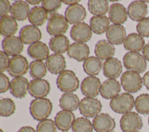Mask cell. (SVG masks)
I'll use <instances>...</instances> for the list:
<instances>
[{"mask_svg":"<svg viewBox=\"0 0 149 132\" xmlns=\"http://www.w3.org/2000/svg\"><path fill=\"white\" fill-rule=\"evenodd\" d=\"M57 127L52 119H47L40 121L37 125V132H57Z\"/></svg>","mask_w":149,"mask_h":132,"instance_id":"cell-41","label":"cell"},{"mask_svg":"<svg viewBox=\"0 0 149 132\" xmlns=\"http://www.w3.org/2000/svg\"><path fill=\"white\" fill-rule=\"evenodd\" d=\"M101 85L100 80L98 77L88 76L85 77L81 83V91L86 97L94 98L99 94Z\"/></svg>","mask_w":149,"mask_h":132,"instance_id":"cell-14","label":"cell"},{"mask_svg":"<svg viewBox=\"0 0 149 132\" xmlns=\"http://www.w3.org/2000/svg\"><path fill=\"white\" fill-rule=\"evenodd\" d=\"M144 46L145 41L143 37L136 33H132L127 35L123 42L124 48L129 52H139L143 50Z\"/></svg>","mask_w":149,"mask_h":132,"instance_id":"cell-27","label":"cell"},{"mask_svg":"<svg viewBox=\"0 0 149 132\" xmlns=\"http://www.w3.org/2000/svg\"><path fill=\"white\" fill-rule=\"evenodd\" d=\"M142 79L144 85H145L147 90L149 91V70L144 74Z\"/></svg>","mask_w":149,"mask_h":132,"instance_id":"cell-48","label":"cell"},{"mask_svg":"<svg viewBox=\"0 0 149 132\" xmlns=\"http://www.w3.org/2000/svg\"><path fill=\"white\" fill-rule=\"evenodd\" d=\"M58 88L64 92H73L79 87V80L72 70H65L61 73L56 79Z\"/></svg>","mask_w":149,"mask_h":132,"instance_id":"cell-3","label":"cell"},{"mask_svg":"<svg viewBox=\"0 0 149 132\" xmlns=\"http://www.w3.org/2000/svg\"><path fill=\"white\" fill-rule=\"evenodd\" d=\"M142 54L145 59L149 62V43L145 45L142 50Z\"/></svg>","mask_w":149,"mask_h":132,"instance_id":"cell-47","label":"cell"},{"mask_svg":"<svg viewBox=\"0 0 149 132\" xmlns=\"http://www.w3.org/2000/svg\"><path fill=\"white\" fill-rule=\"evenodd\" d=\"M75 119V115L72 111L62 110L56 113L54 122L59 130L67 131L72 128Z\"/></svg>","mask_w":149,"mask_h":132,"instance_id":"cell-24","label":"cell"},{"mask_svg":"<svg viewBox=\"0 0 149 132\" xmlns=\"http://www.w3.org/2000/svg\"><path fill=\"white\" fill-rule=\"evenodd\" d=\"M67 53L70 58L79 62H84L88 58L90 49L86 43L74 42L70 45Z\"/></svg>","mask_w":149,"mask_h":132,"instance_id":"cell-21","label":"cell"},{"mask_svg":"<svg viewBox=\"0 0 149 132\" xmlns=\"http://www.w3.org/2000/svg\"><path fill=\"white\" fill-rule=\"evenodd\" d=\"M127 10L120 3H113L109 8L108 18L113 24L121 25L127 19Z\"/></svg>","mask_w":149,"mask_h":132,"instance_id":"cell-20","label":"cell"},{"mask_svg":"<svg viewBox=\"0 0 149 132\" xmlns=\"http://www.w3.org/2000/svg\"><path fill=\"white\" fill-rule=\"evenodd\" d=\"M93 126L96 132H109L115 129L116 123L114 119L109 114L101 113L94 117Z\"/></svg>","mask_w":149,"mask_h":132,"instance_id":"cell-10","label":"cell"},{"mask_svg":"<svg viewBox=\"0 0 149 132\" xmlns=\"http://www.w3.org/2000/svg\"><path fill=\"white\" fill-rule=\"evenodd\" d=\"M10 81L9 77L3 73H0V92L3 93L10 89Z\"/></svg>","mask_w":149,"mask_h":132,"instance_id":"cell-45","label":"cell"},{"mask_svg":"<svg viewBox=\"0 0 149 132\" xmlns=\"http://www.w3.org/2000/svg\"><path fill=\"white\" fill-rule=\"evenodd\" d=\"M109 19L105 16H94L90 20V26L92 31L96 34L106 33L109 27Z\"/></svg>","mask_w":149,"mask_h":132,"instance_id":"cell-32","label":"cell"},{"mask_svg":"<svg viewBox=\"0 0 149 132\" xmlns=\"http://www.w3.org/2000/svg\"><path fill=\"white\" fill-rule=\"evenodd\" d=\"M102 65L100 59L97 56H90L83 64V70L89 76H95L99 74Z\"/></svg>","mask_w":149,"mask_h":132,"instance_id":"cell-35","label":"cell"},{"mask_svg":"<svg viewBox=\"0 0 149 132\" xmlns=\"http://www.w3.org/2000/svg\"><path fill=\"white\" fill-rule=\"evenodd\" d=\"M69 41L66 36L59 35L52 37L49 42V47L52 51L62 54L66 52L69 47Z\"/></svg>","mask_w":149,"mask_h":132,"instance_id":"cell-34","label":"cell"},{"mask_svg":"<svg viewBox=\"0 0 149 132\" xmlns=\"http://www.w3.org/2000/svg\"><path fill=\"white\" fill-rule=\"evenodd\" d=\"M26 2L28 3H30L31 5H38L40 4L42 1H40V0H27Z\"/></svg>","mask_w":149,"mask_h":132,"instance_id":"cell-51","label":"cell"},{"mask_svg":"<svg viewBox=\"0 0 149 132\" xmlns=\"http://www.w3.org/2000/svg\"><path fill=\"white\" fill-rule=\"evenodd\" d=\"M89 12L94 16H103L109 10V2L107 0H90L87 3Z\"/></svg>","mask_w":149,"mask_h":132,"instance_id":"cell-36","label":"cell"},{"mask_svg":"<svg viewBox=\"0 0 149 132\" xmlns=\"http://www.w3.org/2000/svg\"><path fill=\"white\" fill-rule=\"evenodd\" d=\"M10 59L9 55L3 51H0V72L3 73L6 70H8Z\"/></svg>","mask_w":149,"mask_h":132,"instance_id":"cell-44","label":"cell"},{"mask_svg":"<svg viewBox=\"0 0 149 132\" xmlns=\"http://www.w3.org/2000/svg\"><path fill=\"white\" fill-rule=\"evenodd\" d=\"M61 0H44L42 1V6L48 13H54L59 9L62 5Z\"/></svg>","mask_w":149,"mask_h":132,"instance_id":"cell-42","label":"cell"},{"mask_svg":"<svg viewBox=\"0 0 149 132\" xmlns=\"http://www.w3.org/2000/svg\"><path fill=\"white\" fill-rule=\"evenodd\" d=\"M87 13L84 6L79 3L69 6L65 10V17L70 24L82 22L86 17Z\"/></svg>","mask_w":149,"mask_h":132,"instance_id":"cell-18","label":"cell"},{"mask_svg":"<svg viewBox=\"0 0 149 132\" xmlns=\"http://www.w3.org/2000/svg\"><path fill=\"white\" fill-rule=\"evenodd\" d=\"M93 123L85 117H79L75 119L72 126L73 132H93Z\"/></svg>","mask_w":149,"mask_h":132,"instance_id":"cell-38","label":"cell"},{"mask_svg":"<svg viewBox=\"0 0 149 132\" xmlns=\"http://www.w3.org/2000/svg\"><path fill=\"white\" fill-rule=\"evenodd\" d=\"M66 17L62 15L52 13L48 21L47 31L51 35H63L68 29L69 24Z\"/></svg>","mask_w":149,"mask_h":132,"instance_id":"cell-6","label":"cell"},{"mask_svg":"<svg viewBox=\"0 0 149 132\" xmlns=\"http://www.w3.org/2000/svg\"><path fill=\"white\" fill-rule=\"evenodd\" d=\"M129 17L133 21L139 22L145 18L148 13V6L144 1H134L127 8Z\"/></svg>","mask_w":149,"mask_h":132,"instance_id":"cell-22","label":"cell"},{"mask_svg":"<svg viewBox=\"0 0 149 132\" xmlns=\"http://www.w3.org/2000/svg\"><path fill=\"white\" fill-rule=\"evenodd\" d=\"M62 132H67V131H62Z\"/></svg>","mask_w":149,"mask_h":132,"instance_id":"cell-55","label":"cell"},{"mask_svg":"<svg viewBox=\"0 0 149 132\" xmlns=\"http://www.w3.org/2000/svg\"><path fill=\"white\" fill-rule=\"evenodd\" d=\"M47 19L48 12L40 6H36L31 8L28 17L29 22L31 24L36 27L43 25Z\"/></svg>","mask_w":149,"mask_h":132,"instance_id":"cell-33","label":"cell"},{"mask_svg":"<svg viewBox=\"0 0 149 132\" xmlns=\"http://www.w3.org/2000/svg\"><path fill=\"white\" fill-rule=\"evenodd\" d=\"M16 110V105L14 101L8 98L0 99V115L3 117H9L12 115Z\"/></svg>","mask_w":149,"mask_h":132,"instance_id":"cell-40","label":"cell"},{"mask_svg":"<svg viewBox=\"0 0 149 132\" xmlns=\"http://www.w3.org/2000/svg\"><path fill=\"white\" fill-rule=\"evenodd\" d=\"M137 132H141V131H137Z\"/></svg>","mask_w":149,"mask_h":132,"instance_id":"cell-56","label":"cell"},{"mask_svg":"<svg viewBox=\"0 0 149 132\" xmlns=\"http://www.w3.org/2000/svg\"><path fill=\"white\" fill-rule=\"evenodd\" d=\"M134 107L136 111L142 115H149V94H141L135 99Z\"/></svg>","mask_w":149,"mask_h":132,"instance_id":"cell-39","label":"cell"},{"mask_svg":"<svg viewBox=\"0 0 149 132\" xmlns=\"http://www.w3.org/2000/svg\"><path fill=\"white\" fill-rule=\"evenodd\" d=\"M18 24L16 20L12 16L7 15L0 19V32L2 35L7 37L12 36L17 31Z\"/></svg>","mask_w":149,"mask_h":132,"instance_id":"cell-31","label":"cell"},{"mask_svg":"<svg viewBox=\"0 0 149 132\" xmlns=\"http://www.w3.org/2000/svg\"><path fill=\"white\" fill-rule=\"evenodd\" d=\"M47 72V68L42 61L34 60L29 65V73L30 76L34 79H42Z\"/></svg>","mask_w":149,"mask_h":132,"instance_id":"cell-37","label":"cell"},{"mask_svg":"<svg viewBox=\"0 0 149 132\" xmlns=\"http://www.w3.org/2000/svg\"><path fill=\"white\" fill-rule=\"evenodd\" d=\"M19 37L23 44L31 45L40 41L42 37V33L37 27L28 24L20 30Z\"/></svg>","mask_w":149,"mask_h":132,"instance_id":"cell-15","label":"cell"},{"mask_svg":"<svg viewBox=\"0 0 149 132\" xmlns=\"http://www.w3.org/2000/svg\"><path fill=\"white\" fill-rule=\"evenodd\" d=\"M29 55L35 60L43 61L49 56V50L46 44L38 41L29 45L27 49Z\"/></svg>","mask_w":149,"mask_h":132,"instance_id":"cell-26","label":"cell"},{"mask_svg":"<svg viewBox=\"0 0 149 132\" xmlns=\"http://www.w3.org/2000/svg\"><path fill=\"white\" fill-rule=\"evenodd\" d=\"M120 84L123 90L127 92L135 93L141 90L143 81L139 73L127 70L121 76Z\"/></svg>","mask_w":149,"mask_h":132,"instance_id":"cell-5","label":"cell"},{"mask_svg":"<svg viewBox=\"0 0 149 132\" xmlns=\"http://www.w3.org/2000/svg\"><path fill=\"white\" fill-rule=\"evenodd\" d=\"M105 33L108 41L112 44L116 45L123 43L127 37L125 27L119 24L111 25Z\"/></svg>","mask_w":149,"mask_h":132,"instance_id":"cell-25","label":"cell"},{"mask_svg":"<svg viewBox=\"0 0 149 132\" xmlns=\"http://www.w3.org/2000/svg\"><path fill=\"white\" fill-rule=\"evenodd\" d=\"M17 132H37V131L32 127L26 126L22 127Z\"/></svg>","mask_w":149,"mask_h":132,"instance_id":"cell-49","label":"cell"},{"mask_svg":"<svg viewBox=\"0 0 149 132\" xmlns=\"http://www.w3.org/2000/svg\"><path fill=\"white\" fill-rule=\"evenodd\" d=\"M29 83L23 76L15 77L10 81L9 90L11 94L16 98L22 99L25 97L29 91Z\"/></svg>","mask_w":149,"mask_h":132,"instance_id":"cell-23","label":"cell"},{"mask_svg":"<svg viewBox=\"0 0 149 132\" xmlns=\"http://www.w3.org/2000/svg\"><path fill=\"white\" fill-rule=\"evenodd\" d=\"M30 113L33 118L38 121L47 119L52 110L51 101L46 98H35L30 104Z\"/></svg>","mask_w":149,"mask_h":132,"instance_id":"cell-1","label":"cell"},{"mask_svg":"<svg viewBox=\"0 0 149 132\" xmlns=\"http://www.w3.org/2000/svg\"><path fill=\"white\" fill-rule=\"evenodd\" d=\"M143 126L142 118L135 112H127L120 119V127L123 132H137Z\"/></svg>","mask_w":149,"mask_h":132,"instance_id":"cell-7","label":"cell"},{"mask_svg":"<svg viewBox=\"0 0 149 132\" xmlns=\"http://www.w3.org/2000/svg\"><path fill=\"white\" fill-rule=\"evenodd\" d=\"M80 102L76 94L73 92H65L59 98V106L62 110L72 112L79 108Z\"/></svg>","mask_w":149,"mask_h":132,"instance_id":"cell-30","label":"cell"},{"mask_svg":"<svg viewBox=\"0 0 149 132\" xmlns=\"http://www.w3.org/2000/svg\"><path fill=\"white\" fill-rule=\"evenodd\" d=\"M28 60L23 55H19L10 58L8 72L13 77H22L27 72L29 69Z\"/></svg>","mask_w":149,"mask_h":132,"instance_id":"cell-9","label":"cell"},{"mask_svg":"<svg viewBox=\"0 0 149 132\" xmlns=\"http://www.w3.org/2000/svg\"><path fill=\"white\" fill-rule=\"evenodd\" d=\"M109 132H115V131H109Z\"/></svg>","mask_w":149,"mask_h":132,"instance_id":"cell-54","label":"cell"},{"mask_svg":"<svg viewBox=\"0 0 149 132\" xmlns=\"http://www.w3.org/2000/svg\"><path fill=\"white\" fill-rule=\"evenodd\" d=\"M92 30L90 26L84 22H80L74 24L70 30V35L76 42H86L92 36Z\"/></svg>","mask_w":149,"mask_h":132,"instance_id":"cell-11","label":"cell"},{"mask_svg":"<svg viewBox=\"0 0 149 132\" xmlns=\"http://www.w3.org/2000/svg\"><path fill=\"white\" fill-rule=\"evenodd\" d=\"M122 63L116 58H110L105 60L102 64L103 74L108 79H115L119 77L122 72Z\"/></svg>","mask_w":149,"mask_h":132,"instance_id":"cell-16","label":"cell"},{"mask_svg":"<svg viewBox=\"0 0 149 132\" xmlns=\"http://www.w3.org/2000/svg\"><path fill=\"white\" fill-rule=\"evenodd\" d=\"M11 6L10 2L8 0L0 1V16L2 17L5 16H7L8 14L10 12Z\"/></svg>","mask_w":149,"mask_h":132,"instance_id":"cell-46","label":"cell"},{"mask_svg":"<svg viewBox=\"0 0 149 132\" xmlns=\"http://www.w3.org/2000/svg\"><path fill=\"white\" fill-rule=\"evenodd\" d=\"M136 30L143 37H149V17H145L139 21L136 26Z\"/></svg>","mask_w":149,"mask_h":132,"instance_id":"cell-43","label":"cell"},{"mask_svg":"<svg viewBox=\"0 0 149 132\" xmlns=\"http://www.w3.org/2000/svg\"><path fill=\"white\" fill-rule=\"evenodd\" d=\"M102 109L101 102L97 98L84 97L80 100L79 106L81 115L86 118H92L100 114Z\"/></svg>","mask_w":149,"mask_h":132,"instance_id":"cell-8","label":"cell"},{"mask_svg":"<svg viewBox=\"0 0 149 132\" xmlns=\"http://www.w3.org/2000/svg\"><path fill=\"white\" fill-rule=\"evenodd\" d=\"M45 63L49 72L54 74H59L65 70L66 67L65 58L59 53H55L50 55Z\"/></svg>","mask_w":149,"mask_h":132,"instance_id":"cell-19","label":"cell"},{"mask_svg":"<svg viewBox=\"0 0 149 132\" xmlns=\"http://www.w3.org/2000/svg\"><path fill=\"white\" fill-rule=\"evenodd\" d=\"M120 90V84L118 80L108 79L101 84L100 93L104 99H112L119 95Z\"/></svg>","mask_w":149,"mask_h":132,"instance_id":"cell-17","label":"cell"},{"mask_svg":"<svg viewBox=\"0 0 149 132\" xmlns=\"http://www.w3.org/2000/svg\"><path fill=\"white\" fill-rule=\"evenodd\" d=\"M30 6L24 1H16L11 6V16L17 20L23 21L26 20L29 15Z\"/></svg>","mask_w":149,"mask_h":132,"instance_id":"cell-29","label":"cell"},{"mask_svg":"<svg viewBox=\"0 0 149 132\" xmlns=\"http://www.w3.org/2000/svg\"><path fill=\"white\" fill-rule=\"evenodd\" d=\"M23 44L19 37L12 35L3 38L2 42V47L3 52L13 57L22 53L24 48Z\"/></svg>","mask_w":149,"mask_h":132,"instance_id":"cell-12","label":"cell"},{"mask_svg":"<svg viewBox=\"0 0 149 132\" xmlns=\"http://www.w3.org/2000/svg\"><path fill=\"white\" fill-rule=\"evenodd\" d=\"M49 82L42 79H33L29 83V93L35 98H45L50 91Z\"/></svg>","mask_w":149,"mask_h":132,"instance_id":"cell-13","label":"cell"},{"mask_svg":"<svg viewBox=\"0 0 149 132\" xmlns=\"http://www.w3.org/2000/svg\"><path fill=\"white\" fill-rule=\"evenodd\" d=\"M115 48L113 45L108 40H99L95 45V54L101 60H107L112 58L115 54Z\"/></svg>","mask_w":149,"mask_h":132,"instance_id":"cell-28","label":"cell"},{"mask_svg":"<svg viewBox=\"0 0 149 132\" xmlns=\"http://www.w3.org/2000/svg\"><path fill=\"white\" fill-rule=\"evenodd\" d=\"M124 67L128 70L133 71L138 73L144 72L147 69L146 60L139 52H128L123 57Z\"/></svg>","mask_w":149,"mask_h":132,"instance_id":"cell-4","label":"cell"},{"mask_svg":"<svg viewBox=\"0 0 149 132\" xmlns=\"http://www.w3.org/2000/svg\"><path fill=\"white\" fill-rule=\"evenodd\" d=\"M148 125H149V116H148Z\"/></svg>","mask_w":149,"mask_h":132,"instance_id":"cell-53","label":"cell"},{"mask_svg":"<svg viewBox=\"0 0 149 132\" xmlns=\"http://www.w3.org/2000/svg\"><path fill=\"white\" fill-rule=\"evenodd\" d=\"M80 1V0H63L62 1V2L66 5L71 6V5H73L78 3Z\"/></svg>","mask_w":149,"mask_h":132,"instance_id":"cell-50","label":"cell"},{"mask_svg":"<svg viewBox=\"0 0 149 132\" xmlns=\"http://www.w3.org/2000/svg\"><path fill=\"white\" fill-rule=\"evenodd\" d=\"M0 132H4V131H3V130H2V129H0Z\"/></svg>","mask_w":149,"mask_h":132,"instance_id":"cell-52","label":"cell"},{"mask_svg":"<svg viewBox=\"0 0 149 132\" xmlns=\"http://www.w3.org/2000/svg\"><path fill=\"white\" fill-rule=\"evenodd\" d=\"M134 98L130 93H121L111 99L109 106L111 109L119 114H125L130 112L134 106Z\"/></svg>","mask_w":149,"mask_h":132,"instance_id":"cell-2","label":"cell"}]
</instances>
